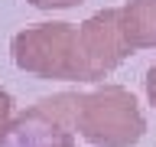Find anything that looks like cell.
Returning <instances> with one entry per match:
<instances>
[{
	"instance_id": "52a82bcc",
	"label": "cell",
	"mask_w": 156,
	"mask_h": 147,
	"mask_svg": "<svg viewBox=\"0 0 156 147\" xmlns=\"http://www.w3.org/2000/svg\"><path fill=\"white\" fill-rule=\"evenodd\" d=\"M36 10H72V7H78L81 0H29Z\"/></svg>"
},
{
	"instance_id": "6da1fadb",
	"label": "cell",
	"mask_w": 156,
	"mask_h": 147,
	"mask_svg": "<svg viewBox=\"0 0 156 147\" xmlns=\"http://www.w3.org/2000/svg\"><path fill=\"white\" fill-rule=\"evenodd\" d=\"M16 69L36 78L55 82H88V66L81 52V33L72 23H36L20 29L10 43Z\"/></svg>"
},
{
	"instance_id": "277c9868",
	"label": "cell",
	"mask_w": 156,
	"mask_h": 147,
	"mask_svg": "<svg viewBox=\"0 0 156 147\" xmlns=\"http://www.w3.org/2000/svg\"><path fill=\"white\" fill-rule=\"evenodd\" d=\"M81 52H85V66H88V82H101L124 62L133 49L124 36L120 26V7H107L98 10L94 17H88L81 26Z\"/></svg>"
},
{
	"instance_id": "8992f818",
	"label": "cell",
	"mask_w": 156,
	"mask_h": 147,
	"mask_svg": "<svg viewBox=\"0 0 156 147\" xmlns=\"http://www.w3.org/2000/svg\"><path fill=\"white\" fill-rule=\"evenodd\" d=\"M13 121H16V115H13V98H10L7 88H0V147L7 144Z\"/></svg>"
},
{
	"instance_id": "7a4b0ae2",
	"label": "cell",
	"mask_w": 156,
	"mask_h": 147,
	"mask_svg": "<svg viewBox=\"0 0 156 147\" xmlns=\"http://www.w3.org/2000/svg\"><path fill=\"white\" fill-rule=\"evenodd\" d=\"M75 131L94 147H133L146 134L136 98L120 85L75 92Z\"/></svg>"
},
{
	"instance_id": "5b68a950",
	"label": "cell",
	"mask_w": 156,
	"mask_h": 147,
	"mask_svg": "<svg viewBox=\"0 0 156 147\" xmlns=\"http://www.w3.org/2000/svg\"><path fill=\"white\" fill-rule=\"evenodd\" d=\"M120 26L130 49H156V0H127L120 7Z\"/></svg>"
},
{
	"instance_id": "3957f363",
	"label": "cell",
	"mask_w": 156,
	"mask_h": 147,
	"mask_svg": "<svg viewBox=\"0 0 156 147\" xmlns=\"http://www.w3.org/2000/svg\"><path fill=\"white\" fill-rule=\"evenodd\" d=\"M75 134V92H62L16 115L3 147H78Z\"/></svg>"
},
{
	"instance_id": "ba28073f",
	"label": "cell",
	"mask_w": 156,
	"mask_h": 147,
	"mask_svg": "<svg viewBox=\"0 0 156 147\" xmlns=\"http://www.w3.org/2000/svg\"><path fill=\"white\" fill-rule=\"evenodd\" d=\"M146 98H150V105L156 108V62L146 69Z\"/></svg>"
}]
</instances>
